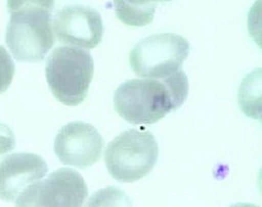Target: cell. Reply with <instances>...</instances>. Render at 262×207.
<instances>
[{
	"instance_id": "obj_11",
	"label": "cell",
	"mask_w": 262,
	"mask_h": 207,
	"mask_svg": "<svg viewBox=\"0 0 262 207\" xmlns=\"http://www.w3.org/2000/svg\"><path fill=\"white\" fill-rule=\"evenodd\" d=\"M84 207H133V203L119 187L107 186L93 194Z\"/></svg>"
},
{
	"instance_id": "obj_1",
	"label": "cell",
	"mask_w": 262,
	"mask_h": 207,
	"mask_svg": "<svg viewBox=\"0 0 262 207\" xmlns=\"http://www.w3.org/2000/svg\"><path fill=\"white\" fill-rule=\"evenodd\" d=\"M189 94L184 72L164 79H130L118 86L114 107L130 124H153L180 107Z\"/></svg>"
},
{
	"instance_id": "obj_5",
	"label": "cell",
	"mask_w": 262,
	"mask_h": 207,
	"mask_svg": "<svg viewBox=\"0 0 262 207\" xmlns=\"http://www.w3.org/2000/svg\"><path fill=\"white\" fill-rule=\"evenodd\" d=\"M190 53V43L182 36L161 33L148 36L130 51L133 72L147 79H164L181 71Z\"/></svg>"
},
{
	"instance_id": "obj_9",
	"label": "cell",
	"mask_w": 262,
	"mask_h": 207,
	"mask_svg": "<svg viewBox=\"0 0 262 207\" xmlns=\"http://www.w3.org/2000/svg\"><path fill=\"white\" fill-rule=\"evenodd\" d=\"M48 173L45 159L32 153H15L0 163V199L13 202L28 186Z\"/></svg>"
},
{
	"instance_id": "obj_13",
	"label": "cell",
	"mask_w": 262,
	"mask_h": 207,
	"mask_svg": "<svg viewBox=\"0 0 262 207\" xmlns=\"http://www.w3.org/2000/svg\"><path fill=\"white\" fill-rule=\"evenodd\" d=\"M16 139L13 130L6 124L0 122V157L14 149Z\"/></svg>"
},
{
	"instance_id": "obj_6",
	"label": "cell",
	"mask_w": 262,
	"mask_h": 207,
	"mask_svg": "<svg viewBox=\"0 0 262 207\" xmlns=\"http://www.w3.org/2000/svg\"><path fill=\"white\" fill-rule=\"evenodd\" d=\"M89 194L83 177L72 168H59L17 197L15 207H82Z\"/></svg>"
},
{
	"instance_id": "obj_7",
	"label": "cell",
	"mask_w": 262,
	"mask_h": 207,
	"mask_svg": "<svg viewBox=\"0 0 262 207\" xmlns=\"http://www.w3.org/2000/svg\"><path fill=\"white\" fill-rule=\"evenodd\" d=\"M104 141L90 123L74 121L63 125L56 135L54 150L66 165L86 168L100 160Z\"/></svg>"
},
{
	"instance_id": "obj_12",
	"label": "cell",
	"mask_w": 262,
	"mask_h": 207,
	"mask_svg": "<svg viewBox=\"0 0 262 207\" xmlns=\"http://www.w3.org/2000/svg\"><path fill=\"white\" fill-rule=\"evenodd\" d=\"M15 64L9 52L0 45V94L8 89L13 81Z\"/></svg>"
},
{
	"instance_id": "obj_3",
	"label": "cell",
	"mask_w": 262,
	"mask_h": 207,
	"mask_svg": "<svg viewBox=\"0 0 262 207\" xmlns=\"http://www.w3.org/2000/svg\"><path fill=\"white\" fill-rule=\"evenodd\" d=\"M94 76V60L90 52L58 47L49 56L46 77L54 97L68 106L81 104Z\"/></svg>"
},
{
	"instance_id": "obj_4",
	"label": "cell",
	"mask_w": 262,
	"mask_h": 207,
	"mask_svg": "<svg viewBox=\"0 0 262 207\" xmlns=\"http://www.w3.org/2000/svg\"><path fill=\"white\" fill-rule=\"evenodd\" d=\"M158 143L151 131L127 129L112 140L104 161L110 175L118 182L130 183L146 177L158 160Z\"/></svg>"
},
{
	"instance_id": "obj_14",
	"label": "cell",
	"mask_w": 262,
	"mask_h": 207,
	"mask_svg": "<svg viewBox=\"0 0 262 207\" xmlns=\"http://www.w3.org/2000/svg\"><path fill=\"white\" fill-rule=\"evenodd\" d=\"M229 207H259V206L251 203H235Z\"/></svg>"
},
{
	"instance_id": "obj_2",
	"label": "cell",
	"mask_w": 262,
	"mask_h": 207,
	"mask_svg": "<svg viewBox=\"0 0 262 207\" xmlns=\"http://www.w3.org/2000/svg\"><path fill=\"white\" fill-rule=\"evenodd\" d=\"M53 2L10 0V20L6 42L15 59L23 62L41 61L55 43Z\"/></svg>"
},
{
	"instance_id": "obj_10",
	"label": "cell",
	"mask_w": 262,
	"mask_h": 207,
	"mask_svg": "<svg viewBox=\"0 0 262 207\" xmlns=\"http://www.w3.org/2000/svg\"><path fill=\"white\" fill-rule=\"evenodd\" d=\"M118 19L130 27H143L153 21L157 3L115 2Z\"/></svg>"
},
{
	"instance_id": "obj_8",
	"label": "cell",
	"mask_w": 262,
	"mask_h": 207,
	"mask_svg": "<svg viewBox=\"0 0 262 207\" xmlns=\"http://www.w3.org/2000/svg\"><path fill=\"white\" fill-rule=\"evenodd\" d=\"M53 32L60 42L92 50L103 37L102 18L98 11L88 6L69 5L55 14Z\"/></svg>"
}]
</instances>
